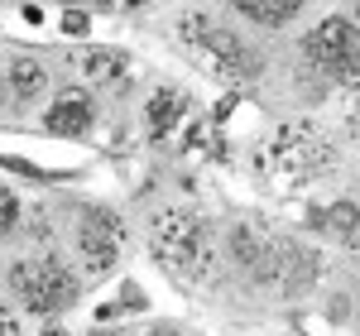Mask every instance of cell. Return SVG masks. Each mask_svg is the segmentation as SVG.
I'll return each instance as SVG.
<instances>
[{
  "label": "cell",
  "mask_w": 360,
  "mask_h": 336,
  "mask_svg": "<svg viewBox=\"0 0 360 336\" xmlns=\"http://www.w3.org/2000/svg\"><path fill=\"white\" fill-rule=\"evenodd\" d=\"M49 91V67L39 63V58H10L5 63V72H0V101H15V106H29V101H39Z\"/></svg>",
  "instance_id": "ba28073f"
},
{
  "label": "cell",
  "mask_w": 360,
  "mask_h": 336,
  "mask_svg": "<svg viewBox=\"0 0 360 336\" xmlns=\"http://www.w3.org/2000/svg\"><path fill=\"white\" fill-rule=\"evenodd\" d=\"M63 5H68V10H86L91 0H63ZM101 5H111V0H101Z\"/></svg>",
  "instance_id": "e0dca14e"
},
{
  "label": "cell",
  "mask_w": 360,
  "mask_h": 336,
  "mask_svg": "<svg viewBox=\"0 0 360 336\" xmlns=\"http://www.w3.org/2000/svg\"><path fill=\"white\" fill-rule=\"evenodd\" d=\"M0 336H25V322H20V312H10L0 303Z\"/></svg>",
  "instance_id": "9a60e30c"
},
{
  "label": "cell",
  "mask_w": 360,
  "mask_h": 336,
  "mask_svg": "<svg viewBox=\"0 0 360 336\" xmlns=\"http://www.w3.org/2000/svg\"><path fill=\"white\" fill-rule=\"evenodd\" d=\"M44 336H63V327H53V332H44Z\"/></svg>",
  "instance_id": "ffe728a7"
},
{
  "label": "cell",
  "mask_w": 360,
  "mask_h": 336,
  "mask_svg": "<svg viewBox=\"0 0 360 336\" xmlns=\"http://www.w3.org/2000/svg\"><path fill=\"white\" fill-rule=\"evenodd\" d=\"M125 72H130V63H125V53H115V49H86L82 53V77L91 86H115Z\"/></svg>",
  "instance_id": "8fae6325"
},
{
  "label": "cell",
  "mask_w": 360,
  "mask_h": 336,
  "mask_svg": "<svg viewBox=\"0 0 360 336\" xmlns=\"http://www.w3.org/2000/svg\"><path fill=\"white\" fill-rule=\"evenodd\" d=\"M312 67H322L336 82H360V29L346 15H327L317 29H307L303 39Z\"/></svg>",
  "instance_id": "3957f363"
},
{
  "label": "cell",
  "mask_w": 360,
  "mask_h": 336,
  "mask_svg": "<svg viewBox=\"0 0 360 336\" xmlns=\"http://www.w3.org/2000/svg\"><path fill=\"white\" fill-rule=\"evenodd\" d=\"M120 5H125V10H144L149 0H120Z\"/></svg>",
  "instance_id": "d6986e66"
},
{
  "label": "cell",
  "mask_w": 360,
  "mask_h": 336,
  "mask_svg": "<svg viewBox=\"0 0 360 336\" xmlns=\"http://www.w3.org/2000/svg\"><path fill=\"white\" fill-rule=\"evenodd\" d=\"M10 288H15V298H20L29 312H39V317H58L63 308L77 303V279H72V269H68L58 254L15 259V264H10Z\"/></svg>",
  "instance_id": "7a4b0ae2"
},
{
  "label": "cell",
  "mask_w": 360,
  "mask_h": 336,
  "mask_svg": "<svg viewBox=\"0 0 360 336\" xmlns=\"http://www.w3.org/2000/svg\"><path fill=\"white\" fill-rule=\"evenodd\" d=\"M178 39L188 44V53L197 58V63H207L217 77H226V82H255L259 77V53L250 49L245 39H236L226 25H217L212 15H183L178 20Z\"/></svg>",
  "instance_id": "6da1fadb"
},
{
  "label": "cell",
  "mask_w": 360,
  "mask_h": 336,
  "mask_svg": "<svg viewBox=\"0 0 360 336\" xmlns=\"http://www.w3.org/2000/svg\"><path fill=\"white\" fill-rule=\"evenodd\" d=\"M149 250H154L159 264L188 274L197 259H202V250H207V231H202V221H197L193 212L168 207V212H159V217L149 221Z\"/></svg>",
  "instance_id": "277c9868"
},
{
  "label": "cell",
  "mask_w": 360,
  "mask_h": 336,
  "mask_svg": "<svg viewBox=\"0 0 360 336\" xmlns=\"http://www.w3.org/2000/svg\"><path fill=\"white\" fill-rule=\"evenodd\" d=\"M312 221H317V231H327V235H336V240L351 245L360 235V207L356 202H332V207H327L322 217H312Z\"/></svg>",
  "instance_id": "4fadbf2b"
},
{
  "label": "cell",
  "mask_w": 360,
  "mask_h": 336,
  "mask_svg": "<svg viewBox=\"0 0 360 336\" xmlns=\"http://www.w3.org/2000/svg\"><path fill=\"white\" fill-rule=\"evenodd\" d=\"M245 20H255V25H264V29H278V25H288L298 10H303L307 0H231Z\"/></svg>",
  "instance_id": "7c38bea8"
},
{
  "label": "cell",
  "mask_w": 360,
  "mask_h": 336,
  "mask_svg": "<svg viewBox=\"0 0 360 336\" xmlns=\"http://www.w3.org/2000/svg\"><path fill=\"white\" fill-rule=\"evenodd\" d=\"M15 221H20V197L0 183V235H10V231H15Z\"/></svg>",
  "instance_id": "5bb4252c"
},
{
  "label": "cell",
  "mask_w": 360,
  "mask_h": 336,
  "mask_svg": "<svg viewBox=\"0 0 360 336\" xmlns=\"http://www.w3.org/2000/svg\"><path fill=\"white\" fill-rule=\"evenodd\" d=\"M231 250L240 259V269H250L255 279H274V245H264L255 235V226H236L231 231Z\"/></svg>",
  "instance_id": "30bf717a"
},
{
  "label": "cell",
  "mask_w": 360,
  "mask_h": 336,
  "mask_svg": "<svg viewBox=\"0 0 360 336\" xmlns=\"http://www.w3.org/2000/svg\"><path fill=\"white\" fill-rule=\"evenodd\" d=\"M269 159H274V168H278V173H288V178H312V173L332 168V144L317 140L307 125H288V130H278V135H274Z\"/></svg>",
  "instance_id": "8992f818"
},
{
  "label": "cell",
  "mask_w": 360,
  "mask_h": 336,
  "mask_svg": "<svg viewBox=\"0 0 360 336\" xmlns=\"http://www.w3.org/2000/svg\"><path fill=\"white\" fill-rule=\"evenodd\" d=\"M63 29H68V34H86V29H91V15H86V10H68V15H63Z\"/></svg>",
  "instance_id": "2e32d148"
},
{
  "label": "cell",
  "mask_w": 360,
  "mask_h": 336,
  "mask_svg": "<svg viewBox=\"0 0 360 336\" xmlns=\"http://www.w3.org/2000/svg\"><path fill=\"white\" fill-rule=\"evenodd\" d=\"M120 245H125V221L111 207H86L77 221V254H82L86 279H106L120 259Z\"/></svg>",
  "instance_id": "5b68a950"
},
{
  "label": "cell",
  "mask_w": 360,
  "mask_h": 336,
  "mask_svg": "<svg viewBox=\"0 0 360 336\" xmlns=\"http://www.w3.org/2000/svg\"><path fill=\"white\" fill-rule=\"evenodd\" d=\"M91 336H120V332H91Z\"/></svg>",
  "instance_id": "44dd1931"
},
{
  "label": "cell",
  "mask_w": 360,
  "mask_h": 336,
  "mask_svg": "<svg viewBox=\"0 0 360 336\" xmlns=\"http://www.w3.org/2000/svg\"><path fill=\"white\" fill-rule=\"evenodd\" d=\"M91 125H96V101L77 86L58 91L49 101V111H44V130L58 135V140H82V135H91Z\"/></svg>",
  "instance_id": "52a82bcc"
},
{
  "label": "cell",
  "mask_w": 360,
  "mask_h": 336,
  "mask_svg": "<svg viewBox=\"0 0 360 336\" xmlns=\"http://www.w3.org/2000/svg\"><path fill=\"white\" fill-rule=\"evenodd\" d=\"M183 115H188V96L178 91V86H159V91H149V101H144V130H149V140L164 144L178 125H183Z\"/></svg>",
  "instance_id": "9c48e42d"
},
{
  "label": "cell",
  "mask_w": 360,
  "mask_h": 336,
  "mask_svg": "<svg viewBox=\"0 0 360 336\" xmlns=\"http://www.w3.org/2000/svg\"><path fill=\"white\" fill-rule=\"evenodd\" d=\"M356 25H360V0H356Z\"/></svg>",
  "instance_id": "7402d4cb"
},
{
  "label": "cell",
  "mask_w": 360,
  "mask_h": 336,
  "mask_svg": "<svg viewBox=\"0 0 360 336\" xmlns=\"http://www.w3.org/2000/svg\"><path fill=\"white\" fill-rule=\"evenodd\" d=\"M149 336H178V327H154Z\"/></svg>",
  "instance_id": "ac0fdd59"
}]
</instances>
